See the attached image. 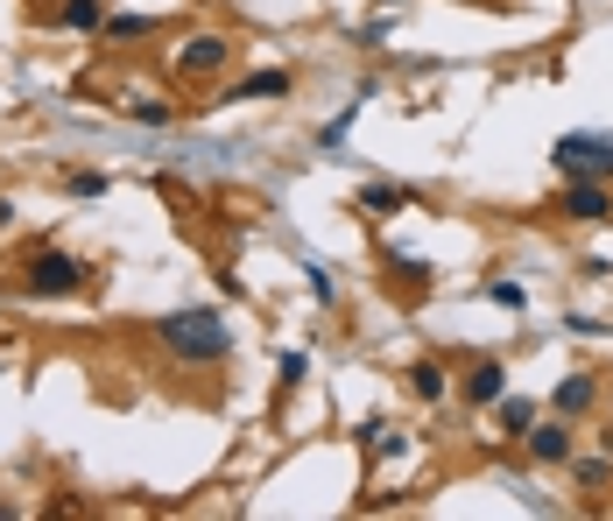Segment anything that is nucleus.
<instances>
[{"instance_id": "nucleus-1", "label": "nucleus", "mask_w": 613, "mask_h": 521, "mask_svg": "<svg viewBox=\"0 0 613 521\" xmlns=\"http://www.w3.org/2000/svg\"><path fill=\"white\" fill-rule=\"evenodd\" d=\"M156 338L176 360H198V367L233 352V324L219 318V310H170V318H156Z\"/></svg>"}, {"instance_id": "nucleus-2", "label": "nucleus", "mask_w": 613, "mask_h": 521, "mask_svg": "<svg viewBox=\"0 0 613 521\" xmlns=\"http://www.w3.org/2000/svg\"><path fill=\"white\" fill-rule=\"evenodd\" d=\"M550 162H557L564 184H613V134H592V127H572L550 141Z\"/></svg>"}, {"instance_id": "nucleus-3", "label": "nucleus", "mask_w": 613, "mask_h": 521, "mask_svg": "<svg viewBox=\"0 0 613 521\" xmlns=\"http://www.w3.org/2000/svg\"><path fill=\"white\" fill-rule=\"evenodd\" d=\"M572 423H564V415H550V423H543V415H536V423L529 430H522V451H529L536 458V466H572Z\"/></svg>"}, {"instance_id": "nucleus-4", "label": "nucleus", "mask_w": 613, "mask_h": 521, "mask_svg": "<svg viewBox=\"0 0 613 521\" xmlns=\"http://www.w3.org/2000/svg\"><path fill=\"white\" fill-rule=\"evenodd\" d=\"M78 282H85V261L57 255V247H42V255L28 261V289H36V296H71Z\"/></svg>"}, {"instance_id": "nucleus-5", "label": "nucleus", "mask_w": 613, "mask_h": 521, "mask_svg": "<svg viewBox=\"0 0 613 521\" xmlns=\"http://www.w3.org/2000/svg\"><path fill=\"white\" fill-rule=\"evenodd\" d=\"M226 57H233V42L219 36V28H198V36L176 50V71H184V78H212V71H226Z\"/></svg>"}, {"instance_id": "nucleus-6", "label": "nucleus", "mask_w": 613, "mask_h": 521, "mask_svg": "<svg viewBox=\"0 0 613 521\" xmlns=\"http://www.w3.org/2000/svg\"><path fill=\"white\" fill-rule=\"evenodd\" d=\"M557 212H564V219H578V226H606V219H613V190H606V184H586V176H578V184H564Z\"/></svg>"}, {"instance_id": "nucleus-7", "label": "nucleus", "mask_w": 613, "mask_h": 521, "mask_svg": "<svg viewBox=\"0 0 613 521\" xmlns=\"http://www.w3.org/2000/svg\"><path fill=\"white\" fill-rule=\"evenodd\" d=\"M592 401H600V388H592V374H564L557 388H550V415H586Z\"/></svg>"}, {"instance_id": "nucleus-8", "label": "nucleus", "mask_w": 613, "mask_h": 521, "mask_svg": "<svg viewBox=\"0 0 613 521\" xmlns=\"http://www.w3.org/2000/svg\"><path fill=\"white\" fill-rule=\"evenodd\" d=\"M501 395H507V367H501V360H480V367L466 374V401H473V409H493Z\"/></svg>"}, {"instance_id": "nucleus-9", "label": "nucleus", "mask_w": 613, "mask_h": 521, "mask_svg": "<svg viewBox=\"0 0 613 521\" xmlns=\"http://www.w3.org/2000/svg\"><path fill=\"white\" fill-rule=\"evenodd\" d=\"M226 99H290V71H275V64H268V71H254V78H241Z\"/></svg>"}, {"instance_id": "nucleus-10", "label": "nucleus", "mask_w": 613, "mask_h": 521, "mask_svg": "<svg viewBox=\"0 0 613 521\" xmlns=\"http://www.w3.org/2000/svg\"><path fill=\"white\" fill-rule=\"evenodd\" d=\"M416 190H402V184H367L360 190V212H373V219H388V212H402Z\"/></svg>"}, {"instance_id": "nucleus-11", "label": "nucleus", "mask_w": 613, "mask_h": 521, "mask_svg": "<svg viewBox=\"0 0 613 521\" xmlns=\"http://www.w3.org/2000/svg\"><path fill=\"white\" fill-rule=\"evenodd\" d=\"M409 395L416 401H444V367L438 360H416L409 367Z\"/></svg>"}, {"instance_id": "nucleus-12", "label": "nucleus", "mask_w": 613, "mask_h": 521, "mask_svg": "<svg viewBox=\"0 0 613 521\" xmlns=\"http://www.w3.org/2000/svg\"><path fill=\"white\" fill-rule=\"evenodd\" d=\"M493 409H501V430H507V437H522V430L536 423V401H529V395H501Z\"/></svg>"}, {"instance_id": "nucleus-13", "label": "nucleus", "mask_w": 613, "mask_h": 521, "mask_svg": "<svg viewBox=\"0 0 613 521\" xmlns=\"http://www.w3.org/2000/svg\"><path fill=\"white\" fill-rule=\"evenodd\" d=\"M156 14H107V42H134V36H156Z\"/></svg>"}, {"instance_id": "nucleus-14", "label": "nucleus", "mask_w": 613, "mask_h": 521, "mask_svg": "<svg viewBox=\"0 0 613 521\" xmlns=\"http://www.w3.org/2000/svg\"><path fill=\"white\" fill-rule=\"evenodd\" d=\"M127 121L134 127H170L176 107H170V99H127Z\"/></svg>"}, {"instance_id": "nucleus-15", "label": "nucleus", "mask_w": 613, "mask_h": 521, "mask_svg": "<svg viewBox=\"0 0 613 521\" xmlns=\"http://www.w3.org/2000/svg\"><path fill=\"white\" fill-rule=\"evenodd\" d=\"M367 99V92H360ZM360 99H346V113H339V121H324V134H318V148L324 156H339V148H346V134H353V113H360Z\"/></svg>"}, {"instance_id": "nucleus-16", "label": "nucleus", "mask_w": 613, "mask_h": 521, "mask_svg": "<svg viewBox=\"0 0 613 521\" xmlns=\"http://www.w3.org/2000/svg\"><path fill=\"white\" fill-rule=\"evenodd\" d=\"M57 22H64V28H99L107 14H99V0H64V8H57Z\"/></svg>"}, {"instance_id": "nucleus-17", "label": "nucleus", "mask_w": 613, "mask_h": 521, "mask_svg": "<svg viewBox=\"0 0 613 521\" xmlns=\"http://www.w3.org/2000/svg\"><path fill=\"white\" fill-rule=\"evenodd\" d=\"M613 480V451H600V458H578V486H586V494H592V486H606Z\"/></svg>"}, {"instance_id": "nucleus-18", "label": "nucleus", "mask_w": 613, "mask_h": 521, "mask_svg": "<svg viewBox=\"0 0 613 521\" xmlns=\"http://www.w3.org/2000/svg\"><path fill=\"white\" fill-rule=\"evenodd\" d=\"M487 303H501V310H522V282H501V275H493V282H487Z\"/></svg>"}, {"instance_id": "nucleus-19", "label": "nucleus", "mask_w": 613, "mask_h": 521, "mask_svg": "<svg viewBox=\"0 0 613 521\" xmlns=\"http://www.w3.org/2000/svg\"><path fill=\"white\" fill-rule=\"evenodd\" d=\"M71 198H107V176H99V170H78V176H71Z\"/></svg>"}, {"instance_id": "nucleus-20", "label": "nucleus", "mask_w": 613, "mask_h": 521, "mask_svg": "<svg viewBox=\"0 0 613 521\" xmlns=\"http://www.w3.org/2000/svg\"><path fill=\"white\" fill-rule=\"evenodd\" d=\"M388 268H395V275H402V282H430V261H416V255H395V261H388Z\"/></svg>"}, {"instance_id": "nucleus-21", "label": "nucleus", "mask_w": 613, "mask_h": 521, "mask_svg": "<svg viewBox=\"0 0 613 521\" xmlns=\"http://www.w3.org/2000/svg\"><path fill=\"white\" fill-rule=\"evenodd\" d=\"M304 282H310V296H318V303H332V296H339V289H332V275H324V268H304Z\"/></svg>"}, {"instance_id": "nucleus-22", "label": "nucleus", "mask_w": 613, "mask_h": 521, "mask_svg": "<svg viewBox=\"0 0 613 521\" xmlns=\"http://www.w3.org/2000/svg\"><path fill=\"white\" fill-rule=\"evenodd\" d=\"M360 42H367V50H381V42H388V14H373V22L360 28Z\"/></svg>"}]
</instances>
